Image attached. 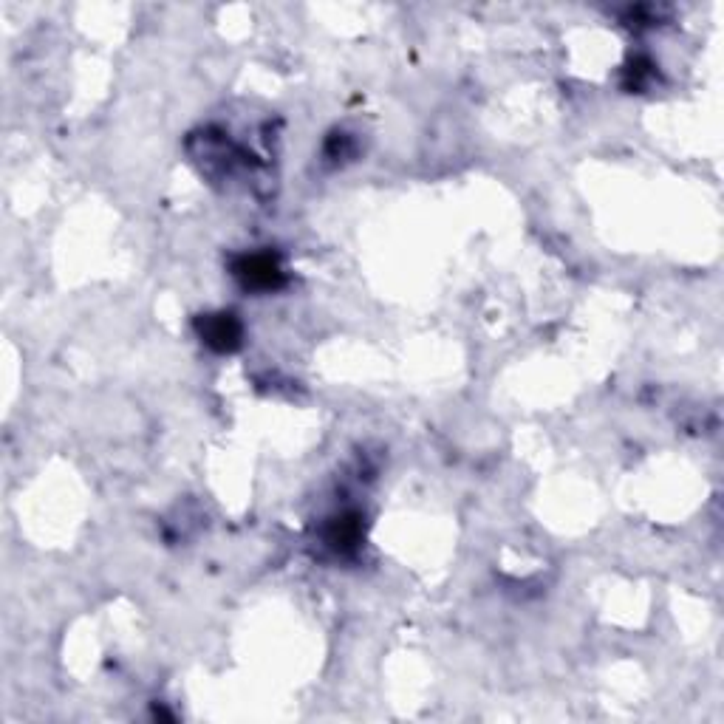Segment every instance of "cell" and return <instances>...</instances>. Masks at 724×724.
<instances>
[{"label": "cell", "instance_id": "obj_2", "mask_svg": "<svg viewBox=\"0 0 724 724\" xmlns=\"http://www.w3.org/2000/svg\"><path fill=\"white\" fill-rule=\"evenodd\" d=\"M235 275L244 280L247 286H252V289H275L283 272H280L275 258H269V255H252V258H244V261L238 264Z\"/></svg>", "mask_w": 724, "mask_h": 724}, {"label": "cell", "instance_id": "obj_1", "mask_svg": "<svg viewBox=\"0 0 724 724\" xmlns=\"http://www.w3.org/2000/svg\"><path fill=\"white\" fill-rule=\"evenodd\" d=\"M201 340L215 351H232L241 346V323L235 320V314H207L201 323Z\"/></svg>", "mask_w": 724, "mask_h": 724}]
</instances>
